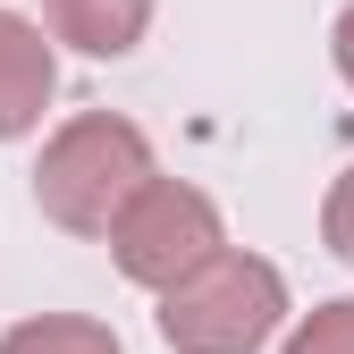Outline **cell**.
<instances>
[{
    "mask_svg": "<svg viewBox=\"0 0 354 354\" xmlns=\"http://www.w3.org/2000/svg\"><path fill=\"white\" fill-rule=\"evenodd\" d=\"M152 177V144L136 118L118 110H76L34 160V203L51 228L68 236H110V219L136 203V186Z\"/></svg>",
    "mask_w": 354,
    "mask_h": 354,
    "instance_id": "6da1fadb",
    "label": "cell"
},
{
    "mask_svg": "<svg viewBox=\"0 0 354 354\" xmlns=\"http://www.w3.org/2000/svg\"><path fill=\"white\" fill-rule=\"evenodd\" d=\"M160 346L169 354H261L287 321V279L261 253H211L194 279L160 295Z\"/></svg>",
    "mask_w": 354,
    "mask_h": 354,
    "instance_id": "7a4b0ae2",
    "label": "cell"
},
{
    "mask_svg": "<svg viewBox=\"0 0 354 354\" xmlns=\"http://www.w3.org/2000/svg\"><path fill=\"white\" fill-rule=\"evenodd\" d=\"M211 253H228V228H219V203L203 186H186V177L152 169L136 186V203L110 219V261L136 287H152V295H169L177 279H194Z\"/></svg>",
    "mask_w": 354,
    "mask_h": 354,
    "instance_id": "3957f363",
    "label": "cell"
},
{
    "mask_svg": "<svg viewBox=\"0 0 354 354\" xmlns=\"http://www.w3.org/2000/svg\"><path fill=\"white\" fill-rule=\"evenodd\" d=\"M51 93H59V51L42 42L34 17L0 9V144L34 136L42 110H51Z\"/></svg>",
    "mask_w": 354,
    "mask_h": 354,
    "instance_id": "277c9868",
    "label": "cell"
},
{
    "mask_svg": "<svg viewBox=\"0 0 354 354\" xmlns=\"http://www.w3.org/2000/svg\"><path fill=\"white\" fill-rule=\"evenodd\" d=\"M42 26L84 59H127L152 26V0H42Z\"/></svg>",
    "mask_w": 354,
    "mask_h": 354,
    "instance_id": "5b68a950",
    "label": "cell"
},
{
    "mask_svg": "<svg viewBox=\"0 0 354 354\" xmlns=\"http://www.w3.org/2000/svg\"><path fill=\"white\" fill-rule=\"evenodd\" d=\"M0 354H127L110 321H84V313H34L17 329H0Z\"/></svg>",
    "mask_w": 354,
    "mask_h": 354,
    "instance_id": "8992f818",
    "label": "cell"
},
{
    "mask_svg": "<svg viewBox=\"0 0 354 354\" xmlns=\"http://www.w3.org/2000/svg\"><path fill=\"white\" fill-rule=\"evenodd\" d=\"M279 354H354V295L313 304V313L287 329V346H279Z\"/></svg>",
    "mask_w": 354,
    "mask_h": 354,
    "instance_id": "52a82bcc",
    "label": "cell"
},
{
    "mask_svg": "<svg viewBox=\"0 0 354 354\" xmlns=\"http://www.w3.org/2000/svg\"><path fill=\"white\" fill-rule=\"evenodd\" d=\"M321 245L346 261V270H354V169L337 177V186L321 194Z\"/></svg>",
    "mask_w": 354,
    "mask_h": 354,
    "instance_id": "ba28073f",
    "label": "cell"
},
{
    "mask_svg": "<svg viewBox=\"0 0 354 354\" xmlns=\"http://www.w3.org/2000/svg\"><path fill=\"white\" fill-rule=\"evenodd\" d=\"M329 51H337V76L354 84V0L337 9V26H329Z\"/></svg>",
    "mask_w": 354,
    "mask_h": 354,
    "instance_id": "9c48e42d",
    "label": "cell"
}]
</instances>
